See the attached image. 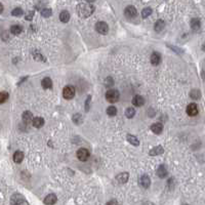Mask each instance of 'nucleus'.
Segmentation results:
<instances>
[{
	"mask_svg": "<svg viewBox=\"0 0 205 205\" xmlns=\"http://www.w3.org/2000/svg\"><path fill=\"white\" fill-rule=\"evenodd\" d=\"M127 141L129 144H131L132 146H139V141L137 139V137L135 135H127Z\"/></svg>",
	"mask_w": 205,
	"mask_h": 205,
	"instance_id": "nucleus-24",
	"label": "nucleus"
},
{
	"mask_svg": "<svg viewBox=\"0 0 205 205\" xmlns=\"http://www.w3.org/2000/svg\"><path fill=\"white\" fill-rule=\"evenodd\" d=\"M145 104V99L141 95H135L133 99H132V105L135 107H141L144 106Z\"/></svg>",
	"mask_w": 205,
	"mask_h": 205,
	"instance_id": "nucleus-13",
	"label": "nucleus"
},
{
	"mask_svg": "<svg viewBox=\"0 0 205 205\" xmlns=\"http://www.w3.org/2000/svg\"><path fill=\"white\" fill-rule=\"evenodd\" d=\"M12 14L14 16V17H21V16L24 14V12L21 7H17V8H14V9L12 12Z\"/></svg>",
	"mask_w": 205,
	"mask_h": 205,
	"instance_id": "nucleus-32",
	"label": "nucleus"
},
{
	"mask_svg": "<svg viewBox=\"0 0 205 205\" xmlns=\"http://www.w3.org/2000/svg\"><path fill=\"white\" fill-rule=\"evenodd\" d=\"M106 112H107V114H108L109 116L113 117V116H115L116 114H117V109H116L114 106H110V107H108V109H107Z\"/></svg>",
	"mask_w": 205,
	"mask_h": 205,
	"instance_id": "nucleus-30",
	"label": "nucleus"
},
{
	"mask_svg": "<svg viewBox=\"0 0 205 205\" xmlns=\"http://www.w3.org/2000/svg\"><path fill=\"white\" fill-rule=\"evenodd\" d=\"M2 39H3L4 41H7L8 39H9V37H8V32H7V31L3 32V34H2Z\"/></svg>",
	"mask_w": 205,
	"mask_h": 205,
	"instance_id": "nucleus-39",
	"label": "nucleus"
},
{
	"mask_svg": "<svg viewBox=\"0 0 205 205\" xmlns=\"http://www.w3.org/2000/svg\"><path fill=\"white\" fill-rule=\"evenodd\" d=\"M105 97H106V99L109 101V103L114 104V103H116V101L119 99V97H120V93H119V91L116 89H109L108 91L106 92V94H105Z\"/></svg>",
	"mask_w": 205,
	"mask_h": 205,
	"instance_id": "nucleus-2",
	"label": "nucleus"
},
{
	"mask_svg": "<svg viewBox=\"0 0 205 205\" xmlns=\"http://www.w3.org/2000/svg\"><path fill=\"white\" fill-rule=\"evenodd\" d=\"M24 153L23 152H21V151H17V152H14V161L16 163H21L22 161L24 160Z\"/></svg>",
	"mask_w": 205,
	"mask_h": 205,
	"instance_id": "nucleus-18",
	"label": "nucleus"
},
{
	"mask_svg": "<svg viewBox=\"0 0 205 205\" xmlns=\"http://www.w3.org/2000/svg\"><path fill=\"white\" fill-rule=\"evenodd\" d=\"M9 97V94L6 91H0V104H3L8 99Z\"/></svg>",
	"mask_w": 205,
	"mask_h": 205,
	"instance_id": "nucleus-28",
	"label": "nucleus"
},
{
	"mask_svg": "<svg viewBox=\"0 0 205 205\" xmlns=\"http://www.w3.org/2000/svg\"><path fill=\"white\" fill-rule=\"evenodd\" d=\"M41 83H42V87L44 88V89H48V88L52 87V81L49 77H45Z\"/></svg>",
	"mask_w": 205,
	"mask_h": 205,
	"instance_id": "nucleus-20",
	"label": "nucleus"
},
{
	"mask_svg": "<svg viewBox=\"0 0 205 205\" xmlns=\"http://www.w3.org/2000/svg\"><path fill=\"white\" fill-rule=\"evenodd\" d=\"M12 204H28L21 194H14L12 197Z\"/></svg>",
	"mask_w": 205,
	"mask_h": 205,
	"instance_id": "nucleus-9",
	"label": "nucleus"
},
{
	"mask_svg": "<svg viewBox=\"0 0 205 205\" xmlns=\"http://www.w3.org/2000/svg\"><path fill=\"white\" fill-rule=\"evenodd\" d=\"M85 1H86V2H88V3H92V2H94L95 0H85Z\"/></svg>",
	"mask_w": 205,
	"mask_h": 205,
	"instance_id": "nucleus-44",
	"label": "nucleus"
},
{
	"mask_svg": "<svg viewBox=\"0 0 205 205\" xmlns=\"http://www.w3.org/2000/svg\"><path fill=\"white\" fill-rule=\"evenodd\" d=\"M151 130L155 135H160L163 130V125L161 123H154L151 126Z\"/></svg>",
	"mask_w": 205,
	"mask_h": 205,
	"instance_id": "nucleus-16",
	"label": "nucleus"
},
{
	"mask_svg": "<svg viewBox=\"0 0 205 205\" xmlns=\"http://www.w3.org/2000/svg\"><path fill=\"white\" fill-rule=\"evenodd\" d=\"M31 122H32V124H33L34 127L40 128V127H42L43 125H44V119L41 118V117H35V118L32 119Z\"/></svg>",
	"mask_w": 205,
	"mask_h": 205,
	"instance_id": "nucleus-10",
	"label": "nucleus"
},
{
	"mask_svg": "<svg viewBox=\"0 0 205 205\" xmlns=\"http://www.w3.org/2000/svg\"><path fill=\"white\" fill-rule=\"evenodd\" d=\"M95 30L97 33L101 34V35H106L109 31V27L105 22H97L95 25Z\"/></svg>",
	"mask_w": 205,
	"mask_h": 205,
	"instance_id": "nucleus-4",
	"label": "nucleus"
},
{
	"mask_svg": "<svg viewBox=\"0 0 205 205\" xmlns=\"http://www.w3.org/2000/svg\"><path fill=\"white\" fill-rule=\"evenodd\" d=\"M164 153V149H163L162 146H157L154 147L151 151L149 152V155L150 156H157V155H161V154Z\"/></svg>",
	"mask_w": 205,
	"mask_h": 205,
	"instance_id": "nucleus-11",
	"label": "nucleus"
},
{
	"mask_svg": "<svg viewBox=\"0 0 205 205\" xmlns=\"http://www.w3.org/2000/svg\"><path fill=\"white\" fill-rule=\"evenodd\" d=\"M105 85H106V86H113V85H114V80L112 79V77L106 78V80H105Z\"/></svg>",
	"mask_w": 205,
	"mask_h": 205,
	"instance_id": "nucleus-35",
	"label": "nucleus"
},
{
	"mask_svg": "<svg viewBox=\"0 0 205 205\" xmlns=\"http://www.w3.org/2000/svg\"><path fill=\"white\" fill-rule=\"evenodd\" d=\"M33 18H34V12H30L28 14H26V18H25V19H26L27 21H31Z\"/></svg>",
	"mask_w": 205,
	"mask_h": 205,
	"instance_id": "nucleus-37",
	"label": "nucleus"
},
{
	"mask_svg": "<svg viewBox=\"0 0 205 205\" xmlns=\"http://www.w3.org/2000/svg\"><path fill=\"white\" fill-rule=\"evenodd\" d=\"M94 12V6L91 5V3H80L77 6V12L79 14V17L86 19V18L90 17Z\"/></svg>",
	"mask_w": 205,
	"mask_h": 205,
	"instance_id": "nucleus-1",
	"label": "nucleus"
},
{
	"mask_svg": "<svg viewBox=\"0 0 205 205\" xmlns=\"http://www.w3.org/2000/svg\"><path fill=\"white\" fill-rule=\"evenodd\" d=\"M173 182H175V179H168V182H167V185H168V188L170 189V190H172V189H173V186H172V184H173Z\"/></svg>",
	"mask_w": 205,
	"mask_h": 205,
	"instance_id": "nucleus-38",
	"label": "nucleus"
},
{
	"mask_svg": "<svg viewBox=\"0 0 205 205\" xmlns=\"http://www.w3.org/2000/svg\"><path fill=\"white\" fill-rule=\"evenodd\" d=\"M27 78H28V77H25V78H23V79H22V80L21 81H20V82L19 83H18V84H22V83H23L24 82V81H25V80H27Z\"/></svg>",
	"mask_w": 205,
	"mask_h": 205,
	"instance_id": "nucleus-41",
	"label": "nucleus"
},
{
	"mask_svg": "<svg viewBox=\"0 0 205 205\" xmlns=\"http://www.w3.org/2000/svg\"><path fill=\"white\" fill-rule=\"evenodd\" d=\"M72 120H73V122L75 123V124L80 125L81 123L83 122V117L81 114L77 113V114H75V115H73V119H72Z\"/></svg>",
	"mask_w": 205,
	"mask_h": 205,
	"instance_id": "nucleus-26",
	"label": "nucleus"
},
{
	"mask_svg": "<svg viewBox=\"0 0 205 205\" xmlns=\"http://www.w3.org/2000/svg\"><path fill=\"white\" fill-rule=\"evenodd\" d=\"M2 12H3V5L0 2V14H2Z\"/></svg>",
	"mask_w": 205,
	"mask_h": 205,
	"instance_id": "nucleus-42",
	"label": "nucleus"
},
{
	"mask_svg": "<svg viewBox=\"0 0 205 205\" xmlns=\"http://www.w3.org/2000/svg\"><path fill=\"white\" fill-rule=\"evenodd\" d=\"M168 46H169L170 48H171V49H175V51L179 52V53H183L182 49H179V48H177V47H175V46H170V45H168Z\"/></svg>",
	"mask_w": 205,
	"mask_h": 205,
	"instance_id": "nucleus-40",
	"label": "nucleus"
},
{
	"mask_svg": "<svg viewBox=\"0 0 205 205\" xmlns=\"http://www.w3.org/2000/svg\"><path fill=\"white\" fill-rule=\"evenodd\" d=\"M108 204H117V201H110L108 202Z\"/></svg>",
	"mask_w": 205,
	"mask_h": 205,
	"instance_id": "nucleus-43",
	"label": "nucleus"
},
{
	"mask_svg": "<svg viewBox=\"0 0 205 205\" xmlns=\"http://www.w3.org/2000/svg\"><path fill=\"white\" fill-rule=\"evenodd\" d=\"M63 97L66 99H72L75 97V88L72 85H68L63 90Z\"/></svg>",
	"mask_w": 205,
	"mask_h": 205,
	"instance_id": "nucleus-3",
	"label": "nucleus"
},
{
	"mask_svg": "<svg viewBox=\"0 0 205 205\" xmlns=\"http://www.w3.org/2000/svg\"><path fill=\"white\" fill-rule=\"evenodd\" d=\"M167 173L168 171H167L166 166H165L164 164H161L158 167V169H157V175H158L159 177H161V179H163V177H165L167 175Z\"/></svg>",
	"mask_w": 205,
	"mask_h": 205,
	"instance_id": "nucleus-14",
	"label": "nucleus"
},
{
	"mask_svg": "<svg viewBox=\"0 0 205 205\" xmlns=\"http://www.w3.org/2000/svg\"><path fill=\"white\" fill-rule=\"evenodd\" d=\"M191 28L194 31H198L200 28V21L198 19H192L191 20Z\"/></svg>",
	"mask_w": 205,
	"mask_h": 205,
	"instance_id": "nucleus-25",
	"label": "nucleus"
},
{
	"mask_svg": "<svg viewBox=\"0 0 205 205\" xmlns=\"http://www.w3.org/2000/svg\"><path fill=\"white\" fill-rule=\"evenodd\" d=\"M198 113H199V109L197 105L194 104V103L188 105V107H187V114H188L189 116L194 117V116H196Z\"/></svg>",
	"mask_w": 205,
	"mask_h": 205,
	"instance_id": "nucleus-8",
	"label": "nucleus"
},
{
	"mask_svg": "<svg viewBox=\"0 0 205 205\" xmlns=\"http://www.w3.org/2000/svg\"><path fill=\"white\" fill-rule=\"evenodd\" d=\"M190 97L192 99H199L201 97V92L200 90H197V89H193L191 92H190Z\"/></svg>",
	"mask_w": 205,
	"mask_h": 205,
	"instance_id": "nucleus-27",
	"label": "nucleus"
},
{
	"mask_svg": "<svg viewBox=\"0 0 205 205\" xmlns=\"http://www.w3.org/2000/svg\"><path fill=\"white\" fill-rule=\"evenodd\" d=\"M22 31H23V28L20 25H14L10 28V33L14 34V35H19V34L22 33Z\"/></svg>",
	"mask_w": 205,
	"mask_h": 205,
	"instance_id": "nucleus-23",
	"label": "nucleus"
},
{
	"mask_svg": "<svg viewBox=\"0 0 205 205\" xmlns=\"http://www.w3.org/2000/svg\"><path fill=\"white\" fill-rule=\"evenodd\" d=\"M165 27V23L162 21V20H158V21L155 23V26H154V29H155L156 32H161V31L164 29Z\"/></svg>",
	"mask_w": 205,
	"mask_h": 205,
	"instance_id": "nucleus-21",
	"label": "nucleus"
},
{
	"mask_svg": "<svg viewBox=\"0 0 205 205\" xmlns=\"http://www.w3.org/2000/svg\"><path fill=\"white\" fill-rule=\"evenodd\" d=\"M128 177H129V175H128L127 172H122V173H119L116 177V179L118 181L119 184H125V183H127Z\"/></svg>",
	"mask_w": 205,
	"mask_h": 205,
	"instance_id": "nucleus-12",
	"label": "nucleus"
},
{
	"mask_svg": "<svg viewBox=\"0 0 205 205\" xmlns=\"http://www.w3.org/2000/svg\"><path fill=\"white\" fill-rule=\"evenodd\" d=\"M33 119V114L30 111H25L23 113V121L25 123H30Z\"/></svg>",
	"mask_w": 205,
	"mask_h": 205,
	"instance_id": "nucleus-19",
	"label": "nucleus"
},
{
	"mask_svg": "<svg viewBox=\"0 0 205 205\" xmlns=\"http://www.w3.org/2000/svg\"><path fill=\"white\" fill-rule=\"evenodd\" d=\"M60 20L63 23H68L69 20H70V14H69V12H67V10L62 12L61 14H60Z\"/></svg>",
	"mask_w": 205,
	"mask_h": 205,
	"instance_id": "nucleus-22",
	"label": "nucleus"
},
{
	"mask_svg": "<svg viewBox=\"0 0 205 205\" xmlns=\"http://www.w3.org/2000/svg\"><path fill=\"white\" fill-rule=\"evenodd\" d=\"M57 200H58L57 196L54 195V194H49V195H47L44 198V204H47V205L54 204V203L57 202Z\"/></svg>",
	"mask_w": 205,
	"mask_h": 205,
	"instance_id": "nucleus-15",
	"label": "nucleus"
},
{
	"mask_svg": "<svg viewBox=\"0 0 205 205\" xmlns=\"http://www.w3.org/2000/svg\"><path fill=\"white\" fill-rule=\"evenodd\" d=\"M151 14H152L151 7H146V8H144L143 12H141V17H143V19H147V18H148L149 16H151Z\"/></svg>",
	"mask_w": 205,
	"mask_h": 205,
	"instance_id": "nucleus-29",
	"label": "nucleus"
},
{
	"mask_svg": "<svg viewBox=\"0 0 205 205\" xmlns=\"http://www.w3.org/2000/svg\"><path fill=\"white\" fill-rule=\"evenodd\" d=\"M161 62V55L160 53H158V52H153L151 55V63L153 65H155V66H157V65L160 64Z\"/></svg>",
	"mask_w": 205,
	"mask_h": 205,
	"instance_id": "nucleus-17",
	"label": "nucleus"
},
{
	"mask_svg": "<svg viewBox=\"0 0 205 205\" xmlns=\"http://www.w3.org/2000/svg\"><path fill=\"white\" fill-rule=\"evenodd\" d=\"M89 151H88L87 149L85 148H81L79 149L77 151V158L79 159L80 161H86L88 160V158H89Z\"/></svg>",
	"mask_w": 205,
	"mask_h": 205,
	"instance_id": "nucleus-5",
	"label": "nucleus"
},
{
	"mask_svg": "<svg viewBox=\"0 0 205 205\" xmlns=\"http://www.w3.org/2000/svg\"><path fill=\"white\" fill-rule=\"evenodd\" d=\"M139 185L144 189H148L151 185V181H150V177L147 175H143L141 177H139Z\"/></svg>",
	"mask_w": 205,
	"mask_h": 205,
	"instance_id": "nucleus-7",
	"label": "nucleus"
},
{
	"mask_svg": "<svg viewBox=\"0 0 205 205\" xmlns=\"http://www.w3.org/2000/svg\"><path fill=\"white\" fill-rule=\"evenodd\" d=\"M34 58H35L36 60H38V61H45L44 57H43V55H41L39 52H35V53H34Z\"/></svg>",
	"mask_w": 205,
	"mask_h": 205,
	"instance_id": "nucleus-36",
	"label": "nucleus"
},
{
	"mask_svg": "<svg viewBox=\"0 0 205 205\" xmlns=\"http://www.w3.org/2000/svg\"><path fill=\"white\" fill-rule=\"evenodd\" d=\"M135 115V108H128L127 110H126V112H125V116L127 118H132L133 116Z\"/></svg>",
	"mask_w": 205,
	"mask_h": 205,
	"instance_id": "nucleus-33",
	"label": "nucleus"
},
{
	"mask_svg": "<svg viewBox=\"0 0 205 205\" xmlns=\"http://www.w3.org/2000/svg\"><path fill=\"white\" fill-rule=\"evenodd\" d=\"M124 14L125 17L128 18V19H132V18L137 17V10L135 6H132V5H128L124 10Z\"/></svg>",
	"mask_w": 205,
	"mask_h": 205,
	"instance_id": "nucleus-6",
	"label": "nucleus"
},
{
	"mask_svg": "<svg viewBox=\"0 0 205 205\" xmlns=\"http://www.w3.org/2000/svg\"><path fill=\"white\" fill-rule=\"evenodd\" d=\"M51 14H52V10L50 9V8H43V9L41 10V16H42L43 18H49Z\"/></svg>",
	"mask_w": 205,
	"mask_h": 205,
	"instance_id": "nucleus-31",
	"label": "nucleus"
},
{
	"mask_svg": "<svg viewBox=\"0 0 205 205\" xmlns=\"http://www.w3.org/2000/svg\"><path fill=\"white\" fill-rule=\"evenodd\" d=\"M90 101H91V95H88L87 99H86V101H85V111H86V112L89 111Z\"/></svg>",
	"mask_w": 205,
	"mask_h": 205,
	"instance_id": "nucleus-34",
	"label": "nucleus"
}]
</instances>
